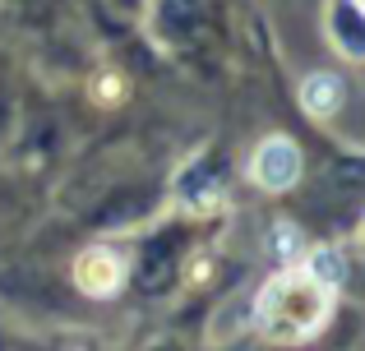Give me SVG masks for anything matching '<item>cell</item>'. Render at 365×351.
Segmentation results:
<instances>
[{
  "label": "cell",
  "instance_id": "obj_1",
  "mask_svg": "<svg viewBox=\"0 0 365 351\" xmlns=\"http://www.w3.org/2000/svg\"><path fill=\"white\" fill-rule=\"evenodd\" d=\"M329 305H333V291H324L319 282L305 278L301 263L273 273V278L259 287L255 296V328L268 337V342H305L314 337L324 324H329Z\"/></svg>",
  "mask_w": 365,
  "mask_h": 351
},
{
  "label": "cell",
  "instance_id": "obj_2",
  "mask_svg": "<svg viewBox=\"0 0 365 351\" xmlns=\"http://www.w3.org/2000/svg\"><path fill=\"white\" fill-rule=\"evenodd\" d=\"M301 148H296V139L287 135H268L264 144L255 148V157H250V180H255L259 189H268V194H282V189H292L296 180H301Z\"/></svg>",
  "mask_w": 365,
  "mask_h": 351
},
{
  "label": "cell",
  "instance_id": "obj_3",
  "mask_svg": "<svg viewBox=\"0 0 365 351\" xmlns=\"http://www.w3.org/2000/svg\"><path fill=\"white\" fill-rule=\"evenodd\" d=\"M74 282H79L83 296H116L120 282H125V259L116 250H107V245H93V250H83L79 259H74Z\"/></svg>",
  "mask_w": 365,
  "mask_h": 351
},
{
  "label": "cell",
  "instance_id": "obj_4",
  "mask_svg": "<svg viewBox=\"0 0 365 351\" xmlns=\"http://www.w3.org/2000/svg\"><path fill=\"white\" fill-rule=\"evenodd\" d=\"M347 107V83L329 70H314L301 79V111L314 120H333L338 111Z\"/></svg>",
  "mask_w": 365,
  "mask_h": 351
},
{
  "label": "cell",
  "instance_id": "obj_5",
  "mask_svg": "<svg viewBox=\"0 0 365 351\" xmlns=\"http://www.w3.org/2000/svg\"><path fill=\"white\" fill-rule=\"evenodd\" d=\"M301 268L310 282H319L324 291H333L338 296V287L347 282V254L338 250V245H314V250L301 254Z\"/></svg>",
  "mask_w": 365,
  "mask_h": 351
},
{
  "label": "cell",
  "instance_id": "obj_6",
  "mask_svg": "<svg viewBox=\"0 0 365 351\" xmlns=\"http://www.w3.org/2000/svg\"><path fill=\"white\" fill-rule=\"evenodd\" d=\"M273 250H277V259H282V268L301 263V254H305V236H301V226H292V222H277Z\"/></svg>",
  "mask_w": 365,
  "mask_h": 351
}]
</instances>
